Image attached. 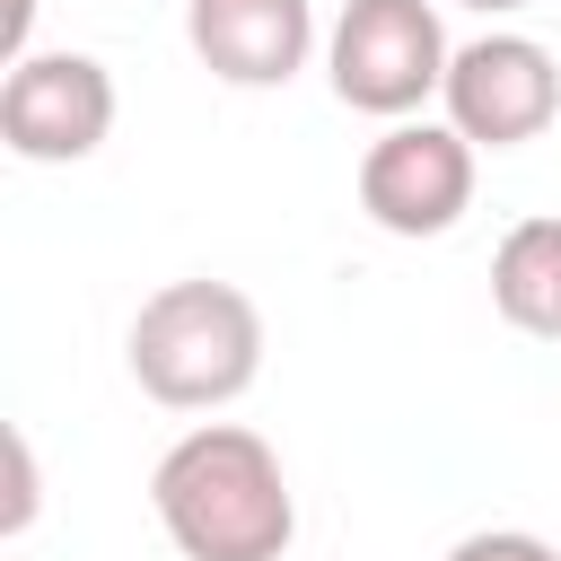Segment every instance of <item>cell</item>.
Here are the masks:
<instances>
[{
	"label": "cell",
	"instance_id": "6da1fadb",
	"mask_svg": "<svg viewBox=\"0 0 561 561\" xmlns=\"http://www.w3.org/2000/svg\"><path fill=\"white\" fill-rule=\"evenodd\" d=\"M149 508L184 561H280L298 535L289 473L272 456V438H254L245 421L184 430L149 473Z\"/></svg>",
	"mask_w": 561,
	"mask_h": 561
},
{
	"label": "cell",
	"instance_id": "7a4b0ae2",
	"mask_svg": "<svg viewBox=\"0 0 561 561\" xmlns=\"http://www.w3.org/2000/svg\"><path fill=\"white\" fill-rule=\"evenodd\" d=\"M123 359H131L149 403L219 412L263 377V307L237 280H167L140 298Z\"/></svg>",
	"mask_w": 561,
	"mask_h": 561
},
{
	"label": "cell",
	"instance_id": "3957f363",
	"mask_svg": "<svg viewBox=\"0 0 561 561\" xmlns=\"http://www.w3.org/2000/svg\"><path fill=\"white\" fill-rule=\"evenodd\" d=\"M447 26H438V0H342L333 35H324V79L351 114H377V123H412L438 88H447Z\"/></svg>",
	"mask_w": 561,
	"mask_h": 561
},
{
	"label": "cell",
	"instance_id": "277c9868",
	"mask_svg": "<svg viewBox=\"0 0 561 561\" xmlns=\"http://www.w3.org/2000/svg\"><path fill=\"white\" fill-rule=\"evenodd\" d=\"M438 105H447V123H456L473 149H526V140L552 131V114H561V61H552L535 35L491 26V35L456 44Z\"/></svg>",
	"mask_w": 561,
	"mask_h": 561
},
{
	"label": "cell",
	"instance_id": "5b68a950",
	"mask_svg": "<svg viewBox=\"0 0 561 561\" xmlns=\"http://www.w3.org/2000/svg\"><path fill=\"white\" fill-rule=\"evenodd\" d=\"M114 131V70L96 53H26L0 79V140L26 167H79Z\"/></svg>",
	"mask_w": 561,
	"mask_h": 561
},
{
	"label": "cell",
	"instance_id": "8992f818",
	"mask_svg": "<svg viewBox=\"0 0 561 561\" xmlns=\"http://www.w3.org/2000/svg\"><path fill=\"white\" fill-rule=\"evenodd\" d=\"M359 210L386 237H447L473 210V140L456 123H386L359 158Z\"/></svg>",
	"mask_w": 561,
	"mask_h": 561
},
{
	"label": "cell",
	"instance_id": "52a82bcc",
	"mask_svg": "<svg viewBox=\"0 0 561 561\" xmlns=\"http://www.w3.org/2000/svg\"><path fill=\"white\" fill-rule=\"evenodd\" d=\"M184 44L228 88H289L316 53V0H184Z\"/></svg>",
	"mask_w": 561,
	"mask_h": 561
},
{
	"label": "cell",
	"instance_id": "ba28073f",
	"mask_svg": "<svg viewBox=\"0 0 561 561\" xmlns=\"http://www.w3.org/2000/svg\"><path fill=\"white\" fill-rule=\"evenodd\" d=\"M491 307L535 333V342H561V219H517L491 254Z\"/></svg>",
	"mask_w": 561,
	"mask_h": 561
},
{
	"label": "cell",
	"instance_id": "9c48e42d",
	"mask_svg": "<svg viewBox=\"0 0 561 561\" xmlns=\"http://www.w3.org/2000/svg\"><path fill=\"white\" fill-rule=\"evenodd\" d=\"M447 561H561V543H543V535H526V526H482V535H465Z\"/></svg>",
	"mask_w": 561,
	"mask_h": 561
},
{
	"label": "cell",
	"instance_id": "30bf717a",
	"mask_svg": "<svg viewBox=\"0 0 561 561\" xmlns=\"http://www.w3.org/2000/svg\"><path fill=\"white\" fill-rule=\"evenodd\" d=\"M35 526V447L26 430H9V508H0V535H26Z\"/></svg>",
	"mask_w": 561,
	"mask_h": 561
},
{
	"label": "cell",
	"instance_id": "8fae6325",
	"mask_svg": "<svg viewBox=\"0 0 561 561\" xmlns=\"http://www.w3.org/2000/svg\"><path fill=\"white\" fill-rule=\"evenodd\" d=\"M456 9H482V18H508V9H526V0H456Z\"/></svg>",
	"mask_w": 561,
	"mask_h": 561
}]
</instances>
